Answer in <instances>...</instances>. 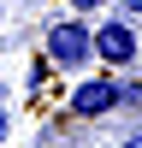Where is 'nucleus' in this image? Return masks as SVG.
Masks as SVG:
<instances>
[{"instance_id":"1","label":"nucleus","mask_w":142,"mask_h":148,"mask_svg":"<svg viewBox=\"0 0 142 148\" xmlns=\"http://www.w3.org/2000/svg\"><path fill=\"white\" fill-rule=\"evenodd\" d=\"M42 59L53 71H89L95 65V30L83 18H59L42 30Z\"/></svg>"},{"instance_id":"2","label":"nucleus","mask_w":142,"mask_h":148,"mask_svg":"<svg viewBox=\"0 0 142 148\" xmlns=\"http://www.w3.org/2000/svg\"><path fill=\"white\" fill-rule=\"evenodd\" d=\"M136 53H142V36L130 18H106L95 30V59L101 65H136Z\"/></svg>"},{"instance_id":"3","label":"nucleus","mask_w":142,"mask_h":148,"mask_svg":"<svg viewBox=\"0 0 142 148\" xmlns=\"http://www.w3.org/2000/svg\"><path fill=\"white\" fill-rule=\"evenodd\" d=\"M65 107H71V119H106L118 107V83L113 77H83L77 89L65 95Z\"/></svg>"},{"instance_id":"4","label":"nucleus","mask_w":142,"mask_h":148,"mask_svg":"<svg viewBox=\"0 0 142 148\" xmlns=\"http://www.w3.org/2000/svg\"><path fill=\"white\" fill-rule=\"evenodd\" d=\"M47 71H53V65H47V59H36V65L24 71V95H42V83H47Z\"/></svg>"},{"instance_id":"5","label":"nucleus","mask_w":142,"mask_h":148,"mask_svg":"<svg viewBox=\"0 0 142 148\" xmlns=\"http://www.w3.org/2000/svg\"><path fill=\"white\" fill-rule=\"evenodd\" d=\"M118 18H142V0H118Z\"/></svg>"},{"instance_id":"6","label":"nucleus","mask_w":142,"mask_h":148,"mask_svg":"<svg viewBox=\"0 0 142 148\" xmlns=\"http://www.w3.org/2000/svg\"><path fill=\"white\" fill-rule=\"evenodd\" d=\"M12 136V119H6V107H0V142H6Z\"/></svg>"},{"instance_id":"7","label":"nucleus","mask_w":142,"mask_h":148,"mask_svg":"<svg viewBox=\"0 0 142 148\" xmlns=\"http://www.w3.org/2000/svg\"><path fill=\"white\" fill-rule=\"evenodd\" d=\"M118 148H142V130H130V136H124V142H118Z\"/></svg>"},{"instance_id":"8","label":"nucleus","mask_w":142,"mask_h":148,"mask_svg":"<svg viewBox=\"0 0 142 148\" xmlns=\"http://www.w3.org/2000/svg\"><path fill=\"white\" fill-rule=\"evenodd\" d=\"M0 30H6V18H0Z\"/></svg>"}]
</instances>
